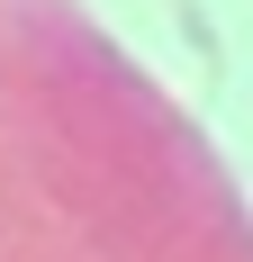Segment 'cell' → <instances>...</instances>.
<instances>
[]
</instances>
